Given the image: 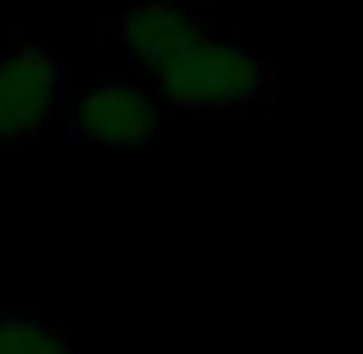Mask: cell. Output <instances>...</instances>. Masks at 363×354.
Listing matches in <instances>:
<instances>
[{
	"label": "cell",
	"instance_id": "obj_1",
	"mask_svg": "<svg viewBox=\"0 0 363 354\" xmlns=\"http://www.w3.org/2000/svg\"><path fill=\"white\" fill-rule=\"evenodd\" d=\"M161 111L189 116H262L272 106V65L230 42L216 23H203L166 65L143 79Z\"/></svg>",
	"mask_w": 363,
	"mask_h": 354
},
{
	"label": "cell",
	"instance_id": "obj_2",
	"mask_svg": "<svg viewBox=\"0 0 363 354\" xmlns=\"http://www.w3.org/2000/svg\"><path fill=\"white\" fill-rule=\"evenodd\" d=\"M69 70L42 37H18L0 51V143H33L69 111Z\"/></svg>",
	"mask_w": 363,
	"mask_h": 354
},
{
	"label": "cell",
	"instance_id": "obj_3",
	"mask_svg": "<svg viewBox=\"0 0 363 354\" xmlns=\"http://www.w3.org/2000/svg\"><path fill=\"white\" fill-rule=\"evenodd\" d=\"M65 124L79 148H129L157 133L161 101L138 79H101L88 92L69 97Z\"/></svg>",
	"mask_w": 363,
	"mask_h": 354
},
{
	"label": "cell",
	"instance_id": "obj_4",
	"mask_svg": "<svg viewBox=\"0 0 363 354\" xmlns=\"http://www.w3.org/2000/svg\"><path fill=\"white\" fill-rule=\"evenodd\" d=\"M203 23H212V18L198 5H189V0H152V5H129L120 14L101 18V42L116 46L124 55V65H129V74H138V83H143Z\"/></svg>",
	"mask_w": 363,
	"mask_h": 354
},
{
	"label": "cell",
	"instance_id": "obj_5",
	"mask_svg": "<svg viewBox=\"0 0 363 354\" xmlns=\"http://www.w3.org/2000/svg\"><path fill=\"white\" fill-rule=\"evenodd\" d=\"M0 354H79L60 322L28 309H0Z\"/></svg>",
	"mask_w": 363,
	"mask_h": 354
}]
</instances>
